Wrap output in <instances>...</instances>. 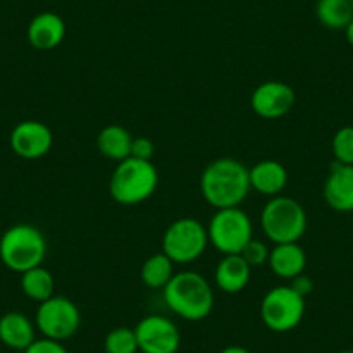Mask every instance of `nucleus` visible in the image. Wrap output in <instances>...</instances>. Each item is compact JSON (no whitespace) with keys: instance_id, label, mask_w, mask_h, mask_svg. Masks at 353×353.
<instances>
[{"instance_id":"6e6552de","label":"nucleus","mask_w":353,"mask_h":353,"mask_svg":"<svg viewBox=\"0 0 353 353\" xmlns=\"http://www.w3.org/2000/svg\"><path fill=\"white\" fill-rule=\"evenodd\" d=\"M305 315V298L290 286H277L265 294L260 303V317L272 332L293 331Z\"/></svg>"},{"instance_id":"c756f323","label":"nucleus","mask_w":353,"mask_h":353,"mask_svg":"<svg viewBox=\"0 0 353 353\" xmlns=\"http://www.w3.org/2000/svg\"><path fill=\"white\" fill-rule=\"evenodd\" d=\"M345 37H346V42H348L350 46L353 47V19L348 23V25H346V28H345Z\"/></svg>"},{"instance_id":"6ab92c4d","label":"nucleus","mask_w":353,"mask_h":353,"mask_svg":"<svg viewBox=\"0 0 353 353\" xmlns=\"http://www.w3.org/2000/svg\"><path fill=\"white\" fill-rule=\"evenodd\" d=\"M132 137L130 132L121 125H108L97 135V149L101 154L113 161H123L130 158L132 149Z\"/></svg>"},{"instance_id":"412c9836","label":"nucleus","mask_w":353,"mask_h":353,"mask_svg":"<svg viewBox=\"0 0 353 353\" xmlns=\"http://www.w3.org/2000/svg\"><path fill=\"white\" fill-rule=\"evenodd\" d=\"M173 261L165 253H154L142 263L141 279L149 290H165L166 284L175 276Z\"/></svg>"},{"instance_id":"7ed1b4c3","label":"nucleus","mask_w":353,"mask_h":353,"mask_svg":"<svg viewBox=\"0 0 353 353\" xmlns=\"http://www.w3.org/2000/svg\"><path fill=\"white\" fill-rule=\"evenodd\" d=\"M46 254V236L35 225L16 223L0 237V260L12 272L23 274L40 267Z\"/></svg>"},{"instance_id":"7c9ffc66","label":"nucleus","mask_w":353,"mask_h":353,"mask_svg":"<svg viewBox=\"0 0 353 353\" xmlns=\"http://www.w3.org/2000/svg\"><path fill=\"white\" fill-rule=\"evenodd\" d=\"M341 353H353V350H345V352H341Z\"/></svg>"},{"instance_id":"bb28decb","label":"nucleus","mask_w":353,"mask_h":353,"mask_svg":"<svg viewBox=\"0 0 353 353\" xmlns=\"http://www.w3.org/2000/svg\"><path fill=\"white\" fill-rule=\"evenodd\" d=\"M25 353H70L66 350V346L61 341H54L49 338H40L35 339L28 348L25 350Z\"/></svg>"},{"instance_id":"b1692460","label":"nucleus","mask_w":353,"mask_h":353,"mask_svg":"<svg viewBox=\"0 0 353 353\" xmlns=\"http://www.w3.org/2000/svg\"><path fill=\"white\" fill-rule=\"evenodd\" d=\"M334 161L353 165V127H343L332 137Z\"/></svg>"},{"instance_id":"423d86ee","label":"nucleus","mask_w":353,"mask_h":353,"mask_svg":"<svg viewBox=\"0 0 353 353\" xmlns=\"http://www.w3.org/2000/svg\"><path fill=\"white\" fill-rule=\"evenodd\" d=\"M210 244L208 230L199 220L184 219L175 220L170 223L168 229L163 234L161 248L163 253L176 265L192 263L205 253Z\"/></svg>"},{"instance_id":"4468645a","label":"nucleus","mask_w":353,"mask_h":353,"mask_svg":"<svg viewBox=\"0 0 353 353\" xmlns=\"http://www.w3.org/2000/svg\"><path fill=\"white\" fill-rule=\"evenodd\" d=\"M26 37L33 49L37 50H52L63 43L66 37V23L56 12H40L30 21Z\"/></svg>"},{"instance_id":"a211bd4d","label":"nucleus","mask_w":353,"mask_h":353,"mask_svg":"<svg viewBox=\"0 0 353 353\" xmlns=\"http://www.w3.org/2000/svg\"><path fill=\"white\" fill-rule=\"evenodd\" d=\"M37 325L21 312H8L0 317V341L8 348L25 352L37 339Z\"/></svg>"},{"instance_id":"4be33fe9","label":"nucleus","mask_w":353,"mask_h":353,"mask_svg":"<svg viewBox=\"0 0 353 353\" xmlns=\"http://www.w3.org/2000/svg\"><path fill=\"white\" fill-rule=\"evenodd\" d=\"M54 277L46 267H35L21 274V291L26 298L42 303L54 296Z\"/></svg>"},{"instance_id":"cd10ccee","label":"nucleus","mask_w":353,"mask_h":353,"mask_svg":"<svg viewBox=\"0 0 353 353\" xmlns=\"http://www.w3.org/2000/svg\"><path fill=\"white\" fill-rule=\"evenodd\" d=\"M290 288L305 298L307 294L312 293V290H314V281L308 276H305V274H300V276H296L294 279H291Z\"/></svg>"},{"instance_id":"393cba45","label":"nucleus","mask_w":353,"mask_h":353,"mask_svg":"<svg viewBox=\"0 0 353 353\" xmlns=\"http://www.w3.org/2000/svg\"><path fill=\"white\" fill-rule=\"evenodd\" d=\"M239 254L246 260V263L250 265L251 269H253V267H261V265H265L269 261L270 250L267 248V244L253 237V239L244 246V250L241 251Z\"/></svg>"},{"instance_id":"2f4dec72","label":"nucleus","mask_w":353,"mask_h":353,"mask_svg":"<svg viewBox=\"0 0 353 353\" xmlns=\"http://www.w3.org/2000/svg\"><path fill=\"white\" fill-rule=\"evenodd\" d=\"M352 8H353V0H352Z\"/></svg>"},{"instance_id":"f3484780","label":"nucleus","mask_w":353,"mask_h":353,"mask_svg":"<svg viewBox=\"0 0 353 353\" xmlns=\"http://www.w3.org/2000/svg\"><path fill=\"white\" fill-rule=\"evenodd\" d=\"M267 265H269L270 270H272L277 277L291 281L305 272V267H307V254H305L303 248L298 243L276 244V246L270 250Z\"/></svg>"},{"instance_id":"20e7f679","label":"nucleus","mask_w":353,"mask_h":353,"mask_svg":"<svg viewBox=\"0 0 353 353\" xmlns=\"http://www.w3.org/2000/svg\"><path fill=\"white\" fill-rule=\"evenodd\" d=\"M158 181V170L151 161L127 158L111 173L110 194L118 205L134 206L154 194Z\"/></svg>"},{"instance_id":"9d476101","label":"nucleus","mask_w":353,"mask_h":353,"mask_svg":"<svg viewBox=\"0 0 353 353\" xmlns=\"http://www.w3.org/2000/svg\"><path fill=\"white\" fill-rule=\"evenodd\" d=\"M141 353H176L181 348V331L163 315H148L134 327Z\"/></svg>"},{"instance_id":"5701e85b","label":"nucleus","mask_w":353,"mask_h":353,"mask_svg":"<svg viewBox=\"0 0 353 353\" xmlns=\"http://www.w3.org/2000/svg\"><path fill=\"white\" fill-rule=\"evenodd\" d=\"M104 352L106 353H137V336L132 327H114L104 338Z\"/></svg>"},{"instance_id":"39448f33","label":"nucleus","mask_w":353,"mask_h":353,"mask_svg":"<svg viewBox=\"0 0 353 353\" xmlns=\"http://www.w3.org/2000/svg\"><path fill=\"white\" fill-rule=\"evenodd\" d=\"M260 223L274 244L298 243L307 230V212L294 198L279 194L263 206Z\"/></svg>"},{"instance_id":"f257e3e1","label":"nucleus","mask_w":353,"mask_h":353,"mask_svg":"<svg viewBox=\"0 0 353 353\" xmlns=\"http://www.w3.org/2000/svg\"><path fill=\"white\" fill-rule=\"evenodd\" d=\"M199 189L205 201L215 210L236 208L251 191L250 168L234 158L213 159L203 170Z\"/></svg>"},{"instance_id":"0eeeda50","label":"nucleus","mask_w":353,"mask_h":353,"mask_svg":"<svg viewBox=\"0 0 353 353\" xmlns=\"http://www.w3.org/2000/svg\"><path fill=\"white\" fill-rule=\"evenodd\" d=\"M206 230L210 244L222 254H239L253 239V223L239 206L216 210Z\"/></svg>"},{"instance_id":"ddd939ff","label":"nucleus","mask_w":353,"mask_h":353,"mask_svg":"<svg viewBox=\"0 0 353 353\" xmlns=\"http://www.w3.org/2000/svg\"><path fill=\"white\" fill-rule=\"evenodd\" d=\"M324 199L336 212H353V165L332 163L324 184Z\"/></svg>"},{"instance_id":"2eb2a0df","label":"nucleus","mask_w":353,"mask_h":353,"mask_svg":"<svg viewBox=\"0 0 353 353\" xmlns=\"http://www.w3.org/2000/svg\"><path fill=\"white\" fill-rule=\"evenodd\" d=\"M250 185L263 196H279L288 185V170L276 159H263L250 168Z\"/></svg>"},{"instance_id":"9b49d317","label":"nucleus","mask_w":353,"mask_h":353,"mask_svg":"<svg viewBox=\"0 0 353 353\" xmlns=\"http://www.w3.org/2000/svg\"><path fill=\"white\" fill-rule=\"evenodd\" d=\"M294 106V90L279 80L258 85L251 94V110L263 120H277L290 113Z\"/></svg>"},{"instance_id":"dca6fc26","label":"nucleus","mask_w":353,"mask_h":353,"mask_svg":"<svg viewBox=\"0 0 353 353\" xmlns=\"http://www.w3.org/2000/svg\"><path fill=\"white\" fill-rule=\"evenodd\" d=\"M251 267L241 254H223L215 269V283L220 291L237 294L250 284Z\"/></svg>"},{"instance_id":"c85d7f7f","label":"nucleus","mask_w":353,"mask_h":353,"mask_svg":"<svg viewBox=\"0 0 353 353\" xmlns=\"http://www.w3.org/2000/svg\"><path fill=\"white\" fill-rule=\"evenodd\" d=\"M220 353H251V352L248 348H244V346L232 345V346H227V348H223Z\"/></svg>"},{"instance_id":"aec40b11","label":"nucleus","mask_w":353,"mask_h":353,"mask_svg":"<svg viewBox=\"0 0 353 353\" xmlns=\"http://www.w3.org/2000/svg\"><path fill=\"white\" fill-rule=\"evenodd\" d=\"M315 14L319 23L329 30H345L353 19L352 0H317Z\"/></svg>"},{"instance_id":"f03ea898","label":"nucleus","mask_w":353,"mask_h":353,"mask_svg":"<svg viewBox=\"0 0 353 353\" xmlns=\"http://www.w3.org/2000/svg\"><path fill=\"white\" fill-rule=\"evenodd\" d=\"M163 298L173 314L189 322H198L208 317L215 303L208 281L192 270L176 272L163 290Z\"/></svg>"},{"instance_id":"1a4fd4ad","label":"nucleus","mask_w":353,"mask_h":353,"mask_svg":"<svg viewBox=\"0 0 353 353\" xmlns=\"http://www.w3.org/2000/svg\"><path fill=\"white\" fill-rule=\"evenodd\" d=\"M35 325L42 332L43 338L63 343L73 338L80 331V308L70 298L54 294L49 300L39 303L35 314Z\"/></svg>"},{"instance_id":"a878e982","label":"nucleus","mask_w":353,"mask_h":353,"mask_svg":"<svg viewBox=\"0 0 353 353\" xmlns=\"http://www.w3.org/2000/svg\"><path fill=\"white\" fill-rule=\"evenodd\" d=\"M154 156V144L148 137H134L130 149V158L142 159V161H151Z\"/></svg>"},{"instance_id":"f8f14e48","label":"nucleus","mask_w":353,"mask_h":353,"mask_svg":"<svg viewBox=\"0 0 353 353\" xmlns=\"http://www.w3.org/2000/svg\"><path fill=\"white\" fill-rule=\"evenodd\" d=\"M9 144L19 158L39 159L52 149L54 135L52 130L42 121L25 120L12 128Z\"/></svg>"}]
</instances>
